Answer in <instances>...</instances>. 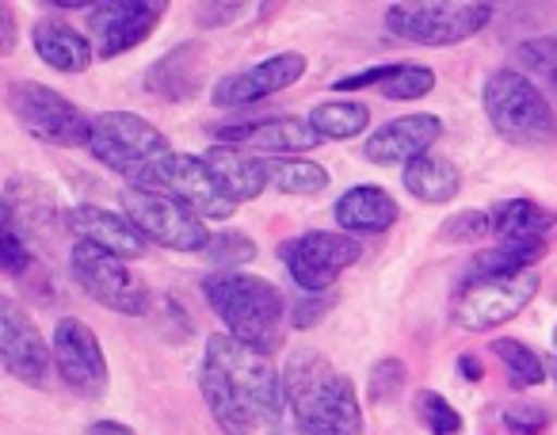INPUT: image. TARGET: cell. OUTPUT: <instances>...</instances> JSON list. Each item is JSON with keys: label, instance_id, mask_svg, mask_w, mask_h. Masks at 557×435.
<instances>
[{"label": "cell", "instance_id": "1", "mask_svg": "<svg viewBox=\"0 0 557 435\" xmlns=\"http://www.w3.org/2000/svg\"><path fill=\"white\" fill-rule=\"evenodd\" d=\"M199 394L225 435H256L278 427L287 409V386L268 351H256L230 333L207 340L199 363Z\"/></svg>", "mask_w": 557, "mask_h": 435}, {"label": "cell", "instance_id": "2", "mask_svg": "<svg viewBox=\"0 0 557 435\" xmlns=\"http://www.w3.org/2000/svg\"><path fill=\"white\" fill-rule=\"evenodd\" d=\"M287 409L302 435H363V405L348 374H341L321 351H295L283 371Z\"/></svg>", "mask_w": 557, "mask_h": 435}, {"label": "cell", "instance_id": "3", "mask_svg": "<svg viewBox=\"0 0 557 435\" xmlns=\"http://www.w3.org/2000/svg\"><path fill=\"white\" fill-rule=\"evenodd\" d=\"M202 298L222 318L225 333L256 351H275L287 333L290 302L283 290L263 275L248 272H214L202 279Z\"/></svg>", "mask_w": 557, "mask_h": 435}, {"label": "cell", "instance_id": "4", "mask_svg": "<svg viewBox=\"0 0 557 435\" xmlns=\"http://www.w3.org/2000/svg\"><path fill=\"white\" fill-rule=\"evenodd\" d=\"M481 108L496 134L516 149H546L557 141V108L527 73L493 70L481 85Z\"/></svg>", "mask_w": 557, "mask_h": 435}, {"label": "cell", "instance_id": "5", "mask_svg": "<svg viewBox=\"0 0 557 435\" xmlns=\"http://www.w3.org/2000/svg\"><path fill=\"white\" fill-rule=\"evenodd\" d=\"M493 4L481 0H417V4H389L386 32L412 47H458L473 39L493 20Z\"/></svg>", "mask_w": 557, "mask_h": 435}, {"label": "cell", "instance_id": "6", "mask_svg": "<svg viewBox=\"0 0 557 435\" xmlns=\"http://www.w3.org/2000/svg\"><path fill=\"white\" fill-rule=\"evenodd\" d=\"M85 149L103 169L119 172L131 184H138L153 164H161L172 153L161 126L134 115V111H103V115H96Z\"/></svg>", "mask_w": 557, "mask_h": 435}, {"label": "cell", "instance_id": "7", "mask_svg": "<svg viewBox=\"0 0 557 435\" xmlns=\"http://www.w3.org/2000/svg\"><path fill=\"white\" fill-rule=\"evenodd\" d=\"M123 214L131 217L134 229L149 245H161L169 252H202L210 245V237H214L187 202H180L169 191H153V187H126Z\"/></svg>", "mask_w": 557, "mask_h": 435}, {"label": "cell", "instance_id": "8", "mask_svg": "<svg viewBox=\"0 0 557 435\" xmlns=\"http://www.w3.org/2000/svg\"><path fill=\"white\" fill-rule=\"evenodd\" d=\"M12 119L24 126V134H32L35 141L47 146H88V130L92 119L58 88H47L39 80H12L4 92Z\"/></svg>", "mask_w": 557, "mask_h": 435}, {"label": "cell", "instance_id": "9", "mask_svg": "<svg viewBox=\"0 0 557 435\" xmlns=\"http://www.w3.org/2000/svg\"><path fill=\"white\" fill-rule=\"evenodd\" d=\"M359 257H363V245L344 229H310L278 245V260L302 295H329L341 272L359 264Z\"/></svg>", "mask_w": 557, "mask_h": 435}, {"label": "cell", "instance_id": "10", "mask_svg": "<svg viewBox=\"0 0 557 435\" xmlns=\"http://www.w3.org/2000/svg\"><path fill=\"white\" fill-rule=\"evenodd\" d=\"M70 272H73V279H77V287L111 313L141 318V313L149 310V302H153L146 283L134 275V268L126 264V260L111 257L108 249H96V245H88V241H73Z\"/></svg>", "mask_w": 557, "mask_h": 435}, {"label": "cell", "instance_id": "11", "mask_svg": "<svg viewBox=\"0 0 557 435\" xmlns=\"http://www.w3.org/2000/svg\"><path fill=\"white\" fill-rule=\"evenodd\" d=\"M539 287H542L539 272L466 279L455 298V325L466 328V333H488V328L519 318L534 302Z\"/></svg>", "mask_w": 557, "mask_h": 435}, {"label": "cell", "instance_id": "12", "mask_svg": "<svg viewBox=\"0 0 557 435\" xmlns=\"http://www.w3.org/2000/svg\"><path fill=\"white\" fill-rule=\"evenodd\" d=\"M138 187L176 195V199L187 202L202 222H225V217L237 214V202L225 195V187L218 184V176L210 172L207 157H199V153H169L161 164H153V169L138 179Z\"/></svg>", "mask_w": 557, "mask_h": 435}, {"label": "cell", "instance_id": "13", "mask_svg": "<svg viewBox=\"0 0 557 435\" xmlns=\"http://www.w3.org/2000/svg\"><path fill=\"white\" fill-rule=\"evenodd\" d=\"M50 351H54V371L65 386L77 397L100 401L108 394V356L100 348V336L85 325L81 318H58L54 336H50Z\"/></svg>", "mask_w": 557, "mask_h": 435}, {"label": "cell", "instance_id": "14", "mask_svg": "<svg viewBox=\"0 0 557 435\" xmlns=\"http://www.w3.org/2000/svg\"><path fill=\"white\" fill-rule=\"evenodd\" d=\"M164 12V0H100L88 9V39L100 58L131 54L161 27Z\"/></svg>", "mask_w": 557, "mask_h": 435}, {"label": "cell", "instance_id": "15", "mask_svg": "<svg viewBox=\"0 0 557 435\" xmlns=\"http://www.w3.org/2000/svg\"><path fill=\"white\" fill-rule=\"evenodd\" d=\"M0 363L24 386H47L54 351L16 298H0Z\"/></svg>", "mask_w": 557, "mask_h": 435}, {"label": "cell", "instance_id": "16", "mask_svg": "<svg viewBox=\"0 0 557 435\" xmlns=\"http://www.w3.org/2000/svg\"><path fill=\"white\" fill-rule=\"evenodd\" d=\"M302 77H306V54L283 50V54L248 65V70L225 73L214 85V92H210V100H214V108H248V103H260L268 96L283 92V88L298 85Z\"/></svg>", "mask_w": 557, "mask_h": 435}, {"label": "cell", "instance_id": "17", "mask_svg": "<svg viewBox=\"0 0 557 435\" xmlns=\"http://www.w3.org/2000/svg\"><path fill=\"white\" fill-rule=\"evenodd\" d=\"M443 134V119L432 111H412V115H397L389 123H382L374 134H367L363 157L367 164L379 169H397V164H412L417 157L432 153V146Z\"/></svg>", "mask_w": 557, "mask_h": 435}, {"label": "cell", "instance_id": "18", "mask_svg": "<svg viewBox=\"0 0 557 435\" xmlns=\"http://www.w3.org/2000/svg\"><path fill=\"white\" fill-rule=\"evenodd\" d=\"M218 141L240 149H260L268 157H302L321 146V134L313 130L310 119L278 115V119H260V123H248V126H222Z\"/></svg>", "mask_w": 557, "mask_h": 435}, {"label": "cell", "instance_id": "19", "mask_svg": "<svg viewBox=\"0 0 557 435\" xmlns=\"http://www.w3.org/2000/svg\"><path fill=\"white\" fill-rule=\"evenodd\" d=\"M65 229H70L77 241H88L96 249H108L119 260H138L146 252V237L134 229V222L126 214H115L108 207H92V202H81V207L65 210Z\"/></svg>", "mask_w": 557, "mask_h": 435}, {"label": "cell", "instance_id": "20", "mask_svg": "<svg viewBox=\"0 0 557 435\" xmlns=\"http://www.w3.org/2000/svg\"><path fill=\"white\" fill-rule=\"evenodd\" d=\"M4 217L12 226L35 241V237H54L62 229V207H58V195L50 184L32 176H12L4 187Z\"/></svg>", "mask_w": 557, "mask_h": 435}, {"label": "cell", "instance_id": "21", "mask_svg": "<svg viewBox=\"0 0 557 435\" xmlns=\"http://www.w3.org/2000/svg\"><path fill=\"white\" fill-rule=\"evenodd\" d=\"M202 80H207V58L199 42H180L146 70V92L164 103H187L199 96Z\"/></svg>", "mask_w": 557, "mask_h": 435}, {"label": "cell", "instance_id": "22", "mask_svg": "<svg viewBox=\"0 0 557 435\" xmlns=\"http://www.w3.org/2000/svg\"><path fill=\"white\" fill-rule=\"evenodd\" d=\"M333 217H336V226H341L344 234H351V237H359V234L379 237V234H386V229L397 226L401 210H397V199L386 191V187L356 184V187H348L341 199H336Z\"/></svg>", "mask_w": 557, "mask_h": 435}, {"label": "cell", "instance_id": "23", "mask_svg": "<svg viewBox=\"0 0 557 435\" xmlns=\"http://www.w3.org/2000/svg\"><path fill=\"white\" fill-rule=\"evenodd\" d=\"M336 92H359V88H379L386 100H424L435 88V70L420 62H394V65H371V70L348 73L333 80Z\"/></svg>", "mask_w": 557, "mask_h": 435}, {"label": "cell", "instance_id": "24", "mask_svg": "<svg viewBox=\"0 0 557 435\" xmlns=\"http://www.w3.org/2000/svg\"><path fill=\"white\" fill-rule=\"evenodd\" d=\"M202 157H207L210 172H214L218 184L225 187V195H230L237 207L240 202H256L263 195V187H271L268 184V157H256L240 146H225V141L210 146Z\"/></svg>", "mask_w": 557, "mask_h": 435}, {"label": "cell", "instance_id": "25", "mask_svg": "<svg viewBox=\"0 0 557 435\" xmlns=\"http://www.w3.org/2000/svg\"><path fill=\"white\" fill-rule=\"evenodd\" d=\"M32 47H35V54H39L42 62L50 65V70L70 73V77L85 73L88 65H92V58H96L92 39H85V35H81L77 27H70L65 20H58V16L35 20V27H32Z\"/></svg>", "mask_w": 557, "mask_h": 435}, {"label": "cell", "instance_id": "26", "mask_svg": "<svg viewBox=\"0 0 557 435\" xmlns=\"http://www.w3.org/2000/svg\"><path fill=\"white\" fill-rule=\"evenodd\" d=\"M493 237L500 245H546L557 214L534 199H504L493 210Z\"/></svg>", "mask_w": 557, "mask_h": 435}, {"label": "cell", "instance_id": "27", "mask_svg": "<svg viewBox=\"0 0 557 435\" xmlns=\"http://www.w3.org/2000/svg\"><path fill=\"white\" fill-rule=\"evenodd\" d=\"M401 184H405V191L417 195L420 202L443 207V202H450L458 191H462V172H458V164L450 161V157H443L432 149V153H424L412 164H405Z\"/></svg>", "mask_w": 557, "mask_h": 435}, {"label": "cell", "instance_id": "28", "mask_svg": "<svg viewBox=\"0 0 557 435\" xmlns=\"http://www.w3.org/2000/svg\"><path fill=\"white\" fill-rule=\"evenodd\" d=\"M306 119L321 134V141H351L371 126V108L341 96V100H321Z\"/></svg>", "mask_w": 557, "mask_h": 435}, {"label": "cell", "instance_id": "29", "mask_svg": "<svg viewBox=\"0 0 557 435\" xmlns=\"http://www.w3.org/2000/svg\"><path fill=\"white\" fill-rule=\"evenodd\" d=\"M268 184L290 199H310L329 187V172L310 157H268Z\"/></svg>", "mask_w": 557, "mask_h": 435}, {"label": "cell", "instance_id": "30", "mask_svg": "<svg viewBox=\"0 0 557 435\" xmlns=\"http://www.w3.org/2000/svg\"><path fill=\"white\" fill-rule=\"evenodd\" d=\"M516 70L527 73L557 108V35H539V39L519 42Z\"/></svg>", "mask_w": 557, "mask_h": 435}, {"label": "cell", "instance_id": "31", "mask_svg": "<svg viewBox=\"0 0 557 435\" xmlns=\"http://www.w3.org/2000/svg\"><path fill=\"white\" fill-rule=\"evenodd\" d=\"M546 245H496L488 252H478L470 264L466 279H493V275H519L534 272V264L542 260Z\"/></svg>", "mask_w": 557, "mask_h": 435}, {"label": "cell", "instance_id": "32", "mask_svg": "<svg viewBox=\"0 0 557 435\" xmlns=\"http://www.w3.org/2000/svg\"><path fill=\"white\" fill-rule=\"evenodd\" d=\"M488 351H493V356L500 359L504 366H508L511 386L527 389V386H542V382L549 378L546 363H542V359L534 356V351L527 348L523 340H508V336H500V340L488 344Z\"/></svg>", "mask_w": 557, "mask_h": 435}, {"label": "cell", "instance_id": "33", "mask_svg": "<svg viewBox=\"0 0 557 435\" xmlns=\"http://www.w3.org/2000/svg\"><path fill=\"white\" fill-rule=\"evenodd\" d=\"M256 241L248 234H237V229H222V234L210 237V245L202 249V260L218 268V272H237V268L252 264L256 260Z\"/></svg>", "mask_w": 557, "mask_h": 435}, {"label": "cell", "instance_id": "34", "mask_svg": "<svg viewBox=\"0 0 557 435\" xmlns=\"http://www.w3.org/2000/svg\"><path fill=\"white\" fill-rule=\"evenodd\" d=\"M417 417L432 435H462V412H458L440 389H420Z\"/></svg>", "mask_w": 557, "mask_h": 435}, {"label": "cell", "instance_id": "35", "mask_svg": "<svg viewBox=\"0 0 557 435\" xmlns=\"http://www.w3.org/2000/svg\"><path fill=\"white\" fill-rule=\"evenodd\" d=\"M493 234V214L488 210H458L440 226V237L447 245H478Z\"/></svg>", "mask_w": 557, "mask_h": 435}, {"label": "cell", "instance_id": "36", "mask_svg": "<svg viewBox=\"0 0 557 435\" xmlns=\"http://www.w3.org/2000/svg\"><path fill=\"white\" fill-rule=\"evenodd\" d=\"M32 260H35L32 241H27L9 217H4V222H0V268H4V275H9V279H20L24 272H32Z\"/></svg>", "mask_w": 557, "mask_h": 435}, {"label": "cell", "instance_id": "37", "mask_svg": "<svg viewBox=\"0 0 557 435\" xmlns=\"http://www.w3.org/2000/svg\"><path fill=\"white\" fill-rule=\"evenodd\" d=\"M405 374H409V366H405L401 359H379V363L371 366V378H367V397H371L374 405L397 397L405 386Z\"/></svg>", "mask_w": 557, "mask_h": 435}, {"label": "cell", "instance_id": "38", "mask_svg": "<svg viewBox=\"0 0 557 435\" xmlns=\"http://www.w3.org/2000/svg\"><path fill=\"white\" fill-rule=\"evenodd\" d=\"M500 420L511 435H542L549 427V412L542 409V405H531V401L508 405V409L500 412Z\"/></svg>", "mask_w": 557, "mask_h": 435}, {"label": "cell", "instance_id": "39", "mask_svg": "<svg viewBox=\"0 0 557 435\" xmlns=\"http://www.w3.org/2000/svg\"><path fill=\"white\" fill-rule=\"evenodd\" d=\"M329 306H333V298L329 295H302V290H298V298L290 302V325L295 328L318 325V321L329 313Z\"/></svg>", "mask_w": 557, "mask_h": 435}, {"label": "cell", "instance_id": "40", "mask_svg": "<svg viewBox=\"0 0 557 435\" xmlns=\"http://www.w3.org/2000/svg\"><path fill=\"white\" fill-rule=\"evenodd\" d=\"M248 16L245 4H199L195 9V24L199 27H225V24H240Z\"/></svg>", "mask_w": 557, "mask_h": 435}, {"label": "cell", "instance_id": "41", "mask_svg": "<svg viewBox=\"0 0 557 435\" xmlns=\"http://www.w3.org/2000/svg\"><path fill=\"white\" fill-rule=\"evenodd\" d=\"M16 12L9 9V4H4V9H0V58H9L12 50H16Z\"/></svg>", "mask_w": 557, "mask_h": 435}, {"label": "cell", "instance_id": "42", "mask_svg": "<svg viewBox=\"0 0 557 435\" xmlns=\"http://www.w3.org/2000/svg\"><path fill=\"white\" fill-rule=\"evenodd\" d=\"M85 435H138L131 424H119V420H92Z\"/></svg>", "mask_w": 557, "mask_h": 435}, {"label": "cell", "instance_id": "43", "mask_svg": "<svg viewBox=\"0 0 557 435\" xmlns=\"http://www.w3.org/2000/svg\"><path fill=\"white\" fill-rule=\"evenodd\" d=\"M458 374H462L466 382H481V378H485V371H481V363L473 356H458Z\"/></svg>", "mask_w": 557, "mask_h": 435}, {"label": "cell", "instance_id": "44", "mask_svg": "<svg viewBox=\"0 0 557 435\" xmlns=\"http://www.w3.org/2000/svg\"><path fill=\"white\" fill-rule=\"evenodd\" d=\"M546 371H549V378H554V386H557V356H554V359H549V363H546Z\"/></svg>", "mask_w": 557, "mask_h": 435}, {"label": "cell", "instance_id": "45", "mask_svg": "<svg viewBox=\"0 0 557 435\" xmlns=\"http://www.w3.org/2000/svg\"><path fill=\"white\" fill-rule=\"evenodd\" d=\"M268 435H290V432H283V427H271V432Z\"/></svg>", "mask_w": 557, "mask_h": 435}, {"label": "cell", "instance_id": "46", "mask_svg": "<svg viewBox=\"0 0 557 435\" xmlns=\"http://www.w3.org/2000/svg\"><path fill=\"white\" fill-rule=\"evenodd\" d=\"M554 351H557V328H554Z\"/></svg>", "mask_w": 557, "mask_h": 435}]
</instances>
